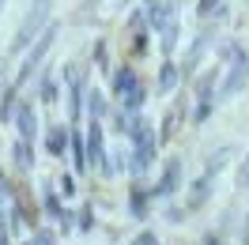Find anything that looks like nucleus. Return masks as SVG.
I'll use <instances>...</instances> for the list:
<instances>
[{
	"instance_id": "1",
	"label": "nucleus",
	"mask_w": 249,
	"mask_h": 245,
	"mask_svg": "<svg viewBox=\"0 0 249 245\" xmlns=\"http://www.w3.org/2000/svg\"><path fill=\"white\" fill-rule=\"evenodd\" d=\"M124 136L132 140L128 170H132L136 177H143V174H147V166H151V158H155V151H159V136H155L151 117H143L140 109H136V113H128V128H124Z\"/></svg>"
},
{
	"instance_id": "2",
	"label": "nucleus",
	"mask_w": 249,
	"mask_h": 245,
	"mask_svg": "<svg viewBox=\"0 0 249 245\" xmlns=\"http://www.w3.org/2000/svg\"><path fill=\"white\" fill-rule=\"evenodd\" d=\"M57 31H61L57 23H46V27H42V34L34 38L31 46H27V57H23V64H19L16 79H12L16 87H23V83H27V79H31L34 72H38V68H42V61H46V53L53 49V42H57Z\"/></svg>"
},
{
	"instance_id": "3",
	"label": "nucleus",
	"mask_w": 249,
	"mask_h": 245,
	"mask_svg": "<svg viewBox=\"0 0 249 245\" xmlns=\"http://www.w3.org/2000/svg\"><path fill=\"white\" fill-rule=\"evenodd\" d=\"M49 12H53V0H34L31 8H27V16H23V23H19L16 38H12V53H23V49L42 34V27L49 23Z\"/></svg>"
},
{
	"instance_id": "4",
	"label": "nucleus",
	"mask_w": 249,
	"mask_h": 245,
	"mask_svg": "<svg viewBox=\"0 0 249 245\" xmlns=\"http://www.w3.org/2000/svg\"><path fill=\"white\" fill-rule=\"evenodd\" d=\"M215 87H219V68H208V72H200V79H196V109H193V124H204L208 117H212V109H215Z\"/></svg>"
},
{
	"instance_id": "5",
	"label": "nucleus",
	"mask_w": 249,
	"mask_h": 245,
	"mask_svg": "<svg viewBox=\"0 0 249 245\" xmlns=\"http://www.w3.org/2000/svg\"><path fill=\"white\" fill-rule=\"evenodd\" d=\"M249 83V53H234V64L227 76H219V87H215V102H227L234 94H242V87Z\"/></svg>"
},
{
	"instance_id": "6",
	"label": "nucleus",
	"mask_w": 249,
	"mask_h": 245,
	"mask_svg": "<svg viewBox=\"0 0 249 245\" xmlns=\"http://www.w3.org/2000/svg\"><path fill=\"white\" fill-rule=\"evenodd\" d=\"M215 27H219V23H212V19H208V23H204V31L196 34V42L189 46L185 61L178 64V76H181V83H189V79L196 76V68H200V57H204V49H208V42H212V34H215Z\"/></svg>"
},
{
	"instance_id": "7",
	"label": "nucleus",
	"mask_w": 249,
	"mask_h": 245,
	"mask_svg": "<svg viewBox=\"0 0 249 245\" xmlns=\"http://www.w3.org/2000/svg\"><path fill=\"white\" fill-rule=\"evenodd\" d=\"M87 132H83V143H87V166H98L102 174H109V162H106V136H102V121L87 117Z\"/></svg>"
},
{
	"instance_id": "8",
	"label": "nucleus",
	"mask_w": 249,
	"mask_h": 245,
	"mask_svg": "<svg viewBox=\"0 0 249 245\" xmlns=\"http://www.w3.org/2000/svg\"><path fill=\"white\" fill-rule=\"evenodd\" d=\"M64 79H68V117L79 121V117H83V94H87L83 72H79L76 64H68V68H64Z\"/></svg>"
},
{
	"instance_id": "9",
	"label": "nucleus",
	"mask_w": 249,
	"mask_h": 245,
	"mask_svg": "<svg viewBox=\"0 0 249 245\" xmlns=\"http://www.w3.org/2000/svg\"><path fill=\"white\" fill-rule=\"evenodd\" d=\"M181 177H185V162H181V158H170L166 170H162V177H159V185H151V200L178 192V189H181Z\"/></svg>"
},
{
	"instance_id": "10",
	"label": "nucleus",
	"mask_w": 249,
	"mask_h": 245,
	"mask_svg": "<svg viewBox=\"0 0 249 245\" xmlns=\"http://www.w3.org/2000/svg\"><path fill=\"white\" fill-rule=\"evenodd\" d=\"M12 121H16L19 128V140H31L38 136V117H34V102H16V109H12Z\"/></svg>"
},
{
	"instance_id": "11",
	"label": "nucleus",
	"mask_w": 249,
	"mask_h": 245,
	"mask_svg": "<svg viewBox=\"0 0 249 245\" xmlns=\"http://www.w3.org/2000/svg\"><path fill=\"white\" fill-rule=\"evenodd\" d=\"M208 196H212V174H200L196 181H193V189H189V200H185V208L181 211L185 215H196L208 204Z\"/></svg>"
},
{
	"instance_id": "12",
	"label": "nucleus",
	"mask_w": 249,
	"mask_h": 245,
	"mask_svg": "<svg viewBox=\"0 0 249 245\" xmlns=\"http://www.w3.org/2000/svg\"><path fill=\"white\" fill-rule=\"evenodd\" d=\"M136 83H140V76H136V68H132V64H121V68L113 72V83H109V94H113V98L121 102V98H124L128 91H132Z\"/></svg>"
},
{
	"instance_id": "13",
	"label": "nucleus",
	"mask_w": 249,
	"mask_h": 245,
	"mask_svg": "<svg viewBox=\"0 0 249 245\" xmlns=\"http://www.w3.org/2000/svg\"><path fill=\"white\" fill-rule=\"evenodd\" d=\"M178 83H181V76H178V64H174V57H162V64H159V76H155V94L174 91Z\"/></svg>"
},
{
	"instance_id": "14",
	"label": "nucleus",
	"mask_w": 249,
	"mask_h": 245,
	"mask_svg": "<svg viewBox=\"0 0 249 245\" xmlns=\"http://www.w3.org/2000/svg\"><path fill=\"white\" fill-rule=\"evenodd\" d=\"M64 151H68V128H64V124H53L46 132V155L49 158H64Z\"/></svg>"
},
{
	"instance_id": "15",
	"label": "nucleus",
	"mask_w": 249,
	"mask_h": 245,
	"mask_svg": "<svg viewBox=\"0 0 249 245\" xmlns=\"http://www.w3.org/2000/svg\"><path fill=\"white\" fill-rule=\"evenodd\" d=\"M147 208H151V189H143V185H132L128 189V211L136 215V219H147Z\"/></svg>"
},
{
	"instance_id": "16",
	"label": "nucleus",
	"mask_w": 249,
	"mask_h": 245,
	"mask_svg": "<svg viewBox=\"0 0 249 245\" xmlns=\"http://www.w3.org/2000/svg\"><path fill=\"white\" fill-rule=\"evenodd\" d=\"M68 155H72V162H76V170L83 174L87 166V143H83V132H76V128H68Z\"/></svg>"
},
{
	"instance_id": "17",
	"label": "nucleus",
	"mask_w": 249,
	"mask_h": 245,
	"mask_svg": "<svg viewBox=\"0 0 249 245\" xmlns=\"http://www.w3.org/2000/svg\"><path fill=\"white\" fill-rule=\"evenodd\" d=\"M83 106H87V117H94V121H106V94L98 91V87H87V94H83Z\"/></svg>"
},
{
	"instance_id": "18",
	"label": "nucleus",
	"mask_w": 249,
	"mask_h": 245,
	"mask_svg": "<svg viewBox=\"0 0 249 245\" xmlns=\"http://www.w3.org/2000/svg\"><path fill=\"white\" fill-rule=\"evenodd\" d=\"M159 34H162V57H174V49H178V38H181V23H178V16L166 19V23L159 27Z\"/></svg>"
},
{
	"instance_id": "19",
	"label": "nucleus",
	"mask_w": 249,
	"mask_h": 245,
	"mask_svg": "<svg viewBox=\"0 0 249 245\" xmlns=\"http://www.w3.org/2000/svg\"><path fill=\"white\" fill-rule=\"evenodd\" d=\"M147 83H136V87H132V91L124 94L121 102H117V109H121V113H136V109H143V102H147Z\"/></svg>"
},
{
	"instance_id": "20",
	"label": "nucleus",
	"mask_w": 249,
	"mask_h": 245,
	"mask_svg": "<svg viewBox=\"0 0 249 245\" xmlns=\"http://www.w3.org/2000/svg\"><path fill=\"white\" fill-rule=\"evenodd\" d=\"M181 117H185V102H174L170 113L162 117V132H159V143H166V140L178 132V124H181Z\"/></svg>"
},
{
	"instance_id": "21",
	"label": "nucleus",
	"mask_w": 249,
	"mask_h": 245,
	"mask_svg": "<svg viewBox=\"0 0 249 245\" xmlns=\"http://www.w3.org/2000/svg\"><path fill=\"white\" fill-rule=\"evenodd\" d=\"M212 16H215V23L227 19V0H200V4H196V19H200V23H208Z\"/></svg>"
},
{
	"instance_id": "22",
	"label": "nucleus",
	"mask_w": 249,
	"mask_h": 245,
	"mask_svg": "<svg viewBox=\"0 0 249 245\" xmlns=\"http://www.w3.org/2000/svg\"><path fill=\"white\" fill-rule=\"evenodd\" d=\"M128 27H132V46H136V53H143V46H147V19H143V12H132Z\"/></svg>"
},
{
	"instance_id": "23",
	"label": "nucleus",
	"mask_w": 249,
	"mask_h": 245,
	"mask_svg": "<svg viewBox=\"0 0 249 245\" xmlns=\"http://www.w3.org/2000/svg\"><path fill=\"white\" fill-rule=\"evenodd\" d=\"M38 98H42V106H57L61 91H57V79H53V76H42V83H38Z\"/></svg>"
},
{
	"instance_id": "24",
	"label": "nucleus",
	"mask_w": 249,
	"mask_h": 245,
	"mask_svg": "<svg viewBox=\"0 0 249 245\" xmlns=\"http://www.w3.org/2000/svg\"><path fill=\"white\" fill-rule=\"evenodd\" d=\"M16 102H19V87H16V83H8V87H4V98H0V121H12Z\"/></svg>"
},
{
	"instance_id": "25",
	"label": "nucleus",
	"mask_w": 249,
	"mask_h": 245,
	"mask_svg": "<svg viewBox=\"0 0 249 245\" xmlns=\"http://www.w3.org/2000/svg\"><path fill=\"white\" fill-rule=\"evenodd\" d=\"M16 162H19V170H34V155H31V140H19L16 147Z\"/></svg>"
},
{
	"instance_id": "26",
	"label": "nucleus",
	"mask_w": 249,
	"mask_h": 245,
	"mask_svg": "<svg viewBox=\"0 0 249 245\" xmlns=\"http://www.w3.org/2000/svg\"><path fill=\"white\" fill-rule=\"evenodd\" d=\"M64 211H68V208L61 204V196H57L53 189H46V215H53V219H64Z\"/></svg>"
},
{
	"instance_id": "27",
	"label": "nucleus",
	"mask_w": 249,
	"mask_h": 245,
	"mask_svg": "<svg viewBox=\"0 0 249 245\" xmlns=\"http://www.w3.org/2000/svg\"><path fill=\"white\" fill-rule=\"evenodd\" d=\"M27 245H57V234L53 230H34V238Z\"/></svg>"
},
{
	"instance_id": "28",
	"label": "nucleus",
	"mask_w": 249,
	"mask_h": 245,
	"mask_svg": "<svg viewBox=\"0 0 249 245\" xmlns=\"http://www.w3.org/2000/svg\"><path fill=\"white\" fill-rule=\"evenodd\" d=\"M57 181H61V192H64V200H72V196H76V177H72V174H61Z\"/></svg>"
},
{
	"instance_id": "29",
	"label": "nucleus",
	"mask_w": 249,
	"mask_h": 245,
	"mask_svg": "<svg viewBox=\"0 0 249 245\" xmlns=\"http://www.w3.org/2000/svg\"><path fill=\"white\" fill-rule=\"evenodd\" d=\"M94 64H98V68H109V61H106V42H98V46H94Z\"/></svg>"
},
{
	"instance_id": "30",
	"label": "nucleus",
	"mask_w": 249,
	"mask_h": 245,
	"mask_svg": "<svg viewBox=\"0 0 249 245\" xmlns=\"http://www.w3.org/2000/svg\"><path fill=\"white\" fill-rule=\"evenodd\" d=\"M238 189H249V155H246V162H242V170H238Z\"/></svg>"
},
{
	"instance_id": "31",
	"label": "nucleus",
	"mask_w": 249,
	"mask_h": 245,
	"mask_svg": "<svg viewBox=\"0 0 249 245\" xmlns=\"http://www.w3.org/2000/svg\"><path fill=\"white\" fill-rule=\"evenodd\" d=\"M242 245H249V211H246V227H242Z\"/></svg>"
},
{
	"instance_id": "32",
	"label": "nucleus",
	"mask_w": 249,
	"mask_h": 245,
	"mask_svg": "<svg viewBox=\"0 0 249 245\" xmlns=\"http://www.w3.org/2000/svg\"><path fill=\"white\" fill-rule=\"evenodd\" d=\"M143 245H159V238L151 234V230H143Z\"/></svg>"
},
{
	"instance_id": "33",
	"label": "nucleus",
	"mask_w": 249,
	"mask_h": 245,
	"mask_svg": "<svg viewBox=\"0 0 249 245\" xmlns=\"http://www.w3.org/2000/svg\"><path fill=\"white\" fill-rule=\"evenodd\" d=\"M132 245H143V234H140V238H136V242H132Z\"/></svg>"
},
{
	"instance_id": "34",
	"label": "nucleus",
	"mask_w": 249,
	"mask_h": 245,
	"mask_svg": "<svg viewBox=\"0 0 249 245\" xmlns=\"http://www.w3.org/2000/svg\"><path fill=\"white\" fill-rule=\"evenodd\" d=\"M0 245H12V242H8V238H0Z\"/></svg>"
},
{
	"instance_id": "35",
	"label": "nucleus",
	"mask_w": 249,
	"mask_h": 245,
	"mask_svg": "<svg viewBox=\"0 0 249 245\" xmlns=\"http://www.w3.org/2000/svg\"><path fill=\"white\" fill-rule=\"evenodd\" d=\"M4 4H8V0H0V8H4Z\"/></svg>"
}]
</instances>
